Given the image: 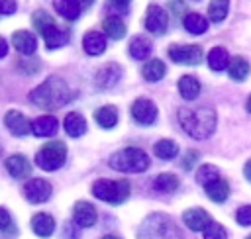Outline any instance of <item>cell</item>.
<instances>
[{"instance_id":"cell-36","label":"cell","mask_w":251,"mask_h":239,"mask_svg":"<svg viewBox=\"0 0 251 239\" xmlns=\"http://www.w3.org/2000/svg\"><path fill=\"white\" fill-rule=\"evenodd\" d=\"M204 239H227V233H226V229H224L220 223L212 221V223L204 229Z\"/></svg>"},{"instance_id":"cell-32","label":"cell","mask_w":251,"mask_h":239,"mask_svg":"<svg viewBox=\"0 0 251 239\" xmlns=\"http://www.w3.org/2000/svg\"><path fill=\"white\" fill-rule=\"evenodd\" d=\"M43 39H45V47H47V49H59V47H63V45L67 43L69 33H67L65 29H59V27L55 25L53 29H49V31L43 35Z\"/></svg>"},{"instance_id":"cell-2","label":"cell","mask_w":251,"mask_h":239,"mask_svg":"<svg viewBox=\"0 0 251 239\" xmlns=\"http://www.w3.org/2000/svg\"><path fill=\"white\" fill-rule=\"evenodd\" d=\"M180 127L194 139H206L216 129V112L212 108H180L178 110Z\"/></svg>"},{"instance_id":"cell-15","label":"cell","mask_w":251,"mask_h":239,"mask_svg":"<svg viewBox=\"0 0 251 239\" xmlns=\"http://www.w3.org/2000/svg\"><path fill=\"white\" fill-rule=\"evenodd\" d=\"M82 49L88 55H100V53H104V49H106V35L102 31H96V29L86 31L84 37H82Z\"/></svg>"},{"instance_id":"cell-31","label":"cell","mask_w":251,"mask_h":239,"mask_svg":"<svg viewBox=\"0 0 251 239\" xmlns=\"http://www.w3.org/2000/svg\"><path fill=\"white\" fill-rule=\"evenodd\" d=\"M31 24H33V27H35L41 35H45L49 29L55 27V20H53L47 12H43V10H37V12L31 14Z\"/></svg>"},{"instance_id":"cell-43","label":"cell","mask_w":251,"mask_h":239,"mask_svg":"<svg viewBox=\"0 0 251 239\" xmlns=\"http://www.w3.org/2000/svg\"><path fill=\"white\" fill-rule=\"evenodd\" d=\"M243 174H245V178L251 182V159L245 163V167H243Z\"/></svg>"},{"instance_id":"cell-46","label":"cell","mask_w":251,"mask_h":239,"mask_svg":"<svg viewBox=\"0 0 251 239\" xmlns=\"http://www.w3.org/2000/svg\"><path fill=\"white\" fill-rule=\"evenodd\" d=\"M247 112H251V96L247 98Z\"/></svg>"},{"instance_id":"cell-39","label":"cell","mask_w":251,"mask_h":239,"mask_svg":"<svg viewBox=\"0 0 251 239\" xmlns=\"http://www.w3.org/2000/svg\"><path fill=\"white\" fill-rule=\"evenodd\" d=\"M18 8L16 0H0V16H10Z\"/></svg>"},{"instance_id":"cell-42","label":"cell","mask_w":251,"mask_h":239,"mask_svg":"<svg viewBox=\"0 0 251 239\" xmlns=\"http://www.w3.org/2000/svg\"><path fill=\"white\" fill-rule=\"evenodd\" d=\"M6 55H8V41L0 35V59H2V57H6Z\"/></svg>"},{"instance_id":"cell-23","label":"cell","mask_w":251,"mask_h":239,"mask_svg":"<svg viewBox=\"0 0 251 239\" xmlns=\"http://www.w3.org/2000/svg\"><path fill=\"white\" fill-rule=\"evenodd\" d=\"M178 92L184 100H194L198 94H200V82L196 76H190V74H184L178 78Z\"/></svg>"},{"instance_id":"cell-21","label":"cell","mask_w":251,"mask_h":239,"mask_svg":"<svg viewBox=\"0 0 251 239\" xmlns=\"http://www.w3.org/2000/svg\"><path fill=\"white\" fill-rule=\"evenodd\" d=\"M63 125H65V131H67L71 137H80V135L86 131V121H84V118H82L78 112L67 114Z\"/></svg>"},{"instance_id":"cell-14","label":"cell","mask_w":251,"mask_h":239,"mask_svg":"<svg viewBox=\"0 0 251 239\" xmlns=\"http://www.w3.org/2000/svg\"><path fill=\"white\" fill-rule=\"evenodd\" d=\"M59 129V121L53 116H39L31 121V133L37 137H51Z\"/></svg>"},{"instance_id":"cell-37","label":"cell","mask_w":251,"mask_h":239,"mask_svg":"<svg viewBox=\"0 0 251 239\" xmlns=\"http://www.w3.org/2000/svg\"><path fill=\"white\" fill-rule=\"evenodd\" d=\"M235 219L239 225H251V206H241L235 214Z\"/></svg>"},{"instance_id":"cell-48","label":"cell","mask_w":251,"mask_h":239,"mask_svg":"<svg viewBox=\"0 0 251 239\" xmlns=\"http://www.w3.org/2000/svg\"><path fill=\"white\" fill-rule=\"evenodd\" d=\"M247 239H251V235H249V237H247Z\"/></svg>"},{"instance_id":"cell-47","label":"cell","mask_w":251,"mask_h":239,"mask_svg":"<svg viewBox=\"0 0 251 239\" xmlns=\"http://www.w3.org/2000/svg\"><path fill=\"white\" fill-rule=\"evenodd\" d=\"M102 239H120V237H116V235H106V237H102Z\"/></svg>"},{"instance_id":"cell-6","label":"cell","mask_w":251,"mask_h":239,"mask_svg":"<svg viewBox=\"0 0 251 239\" xmlns=\"http://www.w3.org/2000/svg\"><path fill=\"white\" fill-rule=\"evenodd\" d=\"M169 59L178 65H200L204 59V53L198 45H171L169 47Z\"/></svg>"},{"instance_id":"cell-11","label":"cell","mask_w":251,"mask_h":239,"mask_svg":"<svg viewBox=\"0 0 251 239\" xmlns=\"http://www.w3.org/2000/svg\"><path fill=\"white\" fill-rule=\"evenodd\" d=\"M12 45L16 47V51L18 53H22V55H33L35 53V49H37V39H35V35L31 33V31H27V29H18V31H14L12 33Z\"/></svg>"},{"instance_id":"cell-17","label":"cell","mask_w":251,"mask_h":239,"mask_svg":"<svg viewBox=\"0 0 251 239\" xmlns=\"http://www.w3.org/2000/svg\"><path fill=\"white\" fill-rule=\"evenodd\" d=\"M6 170L14 178H27L31 174V165L24 155H10L6 159Z\"/></svg>"},{"instance_id":"cell-25","label":"cell","mask_w":251,"mask_h":239,"mask_svg":"<svg viewBox=\"0 0 251 239\" xmlns=\"http://www.w3.org/2000/svg\"><path fill=\"white\" fill-rule=\"evenodd\" d=\"M102 27H104V31H106V35L110 37V39H122L124 35H126V24L122 22V18H118V16H108V18H104V22H102Z\"/></svg>"},{"instance_id":"cell-34","label":"cell","mask_w":251,"mask_h":239,"mask_svg":"<svg viewBox=\"0 0 251 239\" xmlns=\"http://www.w3.org/2000/svg\"><path fill=\"white\" fill-rule=\"evenodd\" d=\"M227 8H229V0H212L208 6V16L214 24H220L226 20L227 16Z\"/></svg>"},{"instance_id":"cell-3","label":"cell","mask_w":251,"mask_h":239,"mask_svg":"<svg viewBox=\"0 0 251 239\" xmlns=\"http://www.w3.org/2000/svg\"><path fill=\"white\" fill-rule=\"evenodd\" d=\"M110 167L120 172H143L149 167V157L137 147H126L110 157Z\"/></svg>"},{"instance_id":"cell-7","label":"cell","mask_w":251,"mask_h":239,"mask_svg":"<svg viewBox=\"0 0 251 239\" xmlns=\"http://www.w3.org/2000/svg\"><path fill=\"white\" fill-rule=\"evenodd\" d=\"M24 196L31 204H41L47 202L51 196V184L43 178H31L24 184Z\"/></svg>"},{"instance_id":"cell-22","label":"cell","mask_w":251,"mask_h":239,"mask_svg":"<svg viewBox=\"0 0 251 239\" xmlns=\"http://www.w3.org/2000/svg\"><path fill=\"white\" fill-rule=\"evenodd\" d=\"M165 72H167V67H165V63H163L161 59H151V61H147V63L143 65V69H141L143 78L149 80V82L161 80V78L165 76Z\"/></svg>"},{"instance_id":"cell-30","label":"cell","mask_w":251,"mask_h":239,"mask_svg":"<svg viewBox=\"0 0 251 239\" xmlns=\"http://www.w3.org/2000/svg\"><path fill=\"white\" fill-rule=\"evenodd\" d=\"M153 188L157 192H163V194H169V192H175L178 188V178L171 172H163L159 174L155 180H153Z\"/></svg>"},{"instance_id":"cell-27","label":"cell","mask_w":251,"mask_h":239,"mask_svg":"<svg viewBox=\"0 0 251 239\" xmlns=\"http://www.w3.org/2000/svg\"><path fill=\"white\" fill-rule=\"evenodd\" d=\"M229 65V55L224 47H212L208 53V67L212 71H224Z\"/></svg>"},{"instance_id":"cell-16","label":"cell","mask_w":251,"mask_h":239,"mask_svg":"<svg viewBox=\"0 0 251 239\" xmlns=\"http://www.w3.org/2000/svg\"><path fill=\"white\" fill-rule=\"evenodd\" d=\"M120 76H122L120 65L108 63V65H104V67L98 71V74H96V84H98V88H112V86L120 80Z\"/></svg>"},{"instance_id":"cell-35","label":"cell","mask_w":251,"mask_h":239,"mask_svg":"<svg viewBox=\"0 0 251 239\" xmlns=\"http://www.w3.org/2000/svg\"><path fill=\"white\" fill-rule=\"evenodd\" d=\"M220 178V170L214 167V165H202L198 170H196V180L202 184V186H208L210 182L218 180Z\"/></svg>"},{"instance_id":"cell-13","label":"cell","mask_w":251,"mask_h":239,"mask_svg":"<svg viewBox=\"0 0 251 239\" xmlns=\"http://www.w3.org/2000/svg\"><path fill=\"white\" fill-rule=\"evenodd\" d=\"M73 219L80 227H92L96 223V210L90 202H76L73 208Z\"/></svg>"},{"instance_id":"cell-41","label":"cell","mask_w":251,"mask_h":239,"mask_svg":"<svg viewBox=\"0 0 251 239\" xmlns=\"http://www.w3.org/2000/svg\"><path fill=\"white\" fill-rule=\"evenodd\" d=\"M12 225V217H10V214H8V210H4V208H0V231H4V229H8Z\"/></svg>"},{"instance_id":"cell-19","label":"cell","mask_w":251,"mask_h":239,"mask_svg":"<svg viewBox=\"0 0 251 239\" xmlns=\"http://www.w3.org/2000/svg\"><path fill=\"white\" fill-rule=\"evenodd\" d=\"M53 8L57 10L59 16H63L69 22L76 20L82 12V6L78 4V0H53Z\"/></svg>"},{"instance_id":"cell-18","label":"cell","mask_w":251,"mask_h":239,"mask_svg":"<svg viewBox=\"0 0 251 239\" xmlns=\"http://www.w3.org/2000/svg\"><path fill=\"white\" fill-rule=\"evenodd\" d=\"M31 229H33V233L37 237H43V239L45 237H51V233L55 231V219L49 214L39 212V214H35L31 217Z\"/></svg>"},{"instance_id":"cell-10","label":"cell","mask_w":251,"mask_h":239,"mask_svg":"<svg viewBox=\"0 0 251 239\" xmlns=\"http://www.w3.org/2000/svg\"><path fill=\"white\" fill-rule=\"evenodd\" d=\"M4 125H6V127L10 129V133L16 135V137H24V135H27V133L31 131V121H29L22 112H18V110L6 112V116H4Z\"/></svg>"},{"instance_id":"cell-28","label":"cell","mask_w":251,"mask_h":239,"mask_svg":"<svg viewBox=\"0 0 251 239\" xmlns=\"http://www.w3.org/2000/svg\"><path fill=\"white\" fill-rule=\"evenodd\" d=\"M129 55L133 59H147L151 55V41L143 35H135L129 43Z\"/></svg>"},{"instance_id":"cell-29","label":"cell","mask_w":251,"mask_h":239,"mask_svg":"<svg viewBox=\"0 0 251 239\" xmlns=\"http://www.w3.org/2000/svg\"><path fill=\"white\" fill-rule=\"evenodd\" d=\"M182 24H184V29L188 33H194V35H200L208 29V20L200 14H186Z\"/></svg>"},{"instance_id":"cell-1","label":"cell","mask_w":251,"mask_h":239,"mask_svg":"<svg viewBox=\"0 0 251 239\" xmlns=\"http://www.w3.org/2000/svg\"><path fill=\"white\" fill-rule=\"evenodd\" d=\"M73 92L69 84L61 76H49L45 78L37 88L29 92V102L43 110H57L63 108L67 102H71Z\"/></svg>"},{"instance_id":"cell-33","label":"cell","mask_w":251,"mask_h":239,"mask_svg":"<svg viewBox=\"0 0 251 239\" xmlns=\"http://www.w3.org/2000/svg\"><path fill=\"white\" fill-rule=\"evenodd\" d=\"M153 151H155V155H157L159 159L169 161V159L176 157L178 145H176L175 141H171V139H161V141H157V143L153 145Z\"/></svg>"},{"instance_id":"cell-40","label":"cell","mask_w":251,"mask_h":239,"mask_svg":"<svg viewBox=\"0 0 251 239\" xmlns=\"http://www.w3.org/2000/svg\"><path fill=\"white\" fill-rule=\"evenodd\" d=\"M167 6L171 8V12H173L175 16H180V14L184 12V8H186L182 0H169V2H167Z\"/></svg>"},{"instance_id":"cell-26","label":"cell","mask_w":251,"mask_h":239,"mask_svg":"<svg viewBox=\"0 0 251 239\" xmlns=\"http://www.w3.org/2000/svg\"><path fill=\"white\" fill-rule=\"evenodd\" d=\"M249 71H251V67H249V63H247L243 57H235V59H231L229 65H227V74H229V78H231V80H237V82L245 80L247 74H249Z\"/></svg>"},{"instance_id":"cell-5","label":"cell","mask_w":251,"mask_h":239,"mask_svg":"<svg viewBox=\"0 0 251 239\" xmlns=\"http://www.w3.org/2000/svg\"><path fill=\"white\" fill-rule=\"evenodd\" d=\"M67 159V145L63 141H49L35 153V165L43 170H57Z\"/></svg>"},{"instance_id":"cell-44","label":"cell","mask_w":251,"mask_h":239,"mask_svg":"<svg viewBox=\"0 0 251 239\" xmlns=\"http://www.w3.org/2000/svg\"><path fill=\"white\" fill-rule=\"evenodd\" d=\"M78 4H80L82 8H88V6H92V4H94V0H78Z\"/></svg>"},{"instance_id":"cell-38","label":"cell","mask_w":251,"mask_h":239,"mask_svg":"<svg viewBox=\"0 0 251 239\" xmlns=\"http://www.w3.org/2000/svg\"><path fill=\"white\" fill-rule=\"evenodd\" d=\"M196 161H198V151H192V149H190V151H186V153H184V157H182V163H180V165H182V168L190 170V168L196 165Z\"/></svg>"},{"instance_id":"cell-4","label":"cell","mask_w":251,"mask_h":239,"mask_svg":"<svg viewBox=\"0 0 251 239\" xmlns=\"http://www.w3.org/2000/svg\"><path fill=\"white\" fill-rule=\"evenodd\" d=\"M92 194L108 204H122L127 200L129 196V182L127 180H108V178H100L92 184Z\"/></svg>"},{"instance_id":"cell-12","label":"cell","mask_w":251,"mask_h":239,"mask_svg":"<svg viewBox=\"0 0 251 239\" xmlns=\"http://www.w3.org/2000/svg\"><path fill=\"white\" fill-rule=\"evenodd\" d=\"M182 221H184V225H186L188 229H192V231H204V229L212 223L208 212H204L202 208H190V210H186V212L182 214Z\"/></svg>"},{"instance_id":"cell-45","label":"cell","mask_w":251,"mask_h":239,"mask_svg":"<svg viewBox=\"0 0 251 239\" xmlns=\"http://www.w3.org/2000/svg\"><path fill=\"white\" fill-rule=\"evenodd\" d=\"M108 2H112L114 6H126L129 0H108Z\"/></svg>"},{"instance_id":"cell-24","label":"cell","mask_w":251,"mask_h":239,"mask_svg":"<svg viewBox=\"0 0 251 239\" xmlns=\"http://www.w3.org/2000/svg\"><path fill=\"white\" fill-rule=\"evenodd\" d=\"M94 120L100 127L104 129H112L118 123V110L116 106H102L94 112Z\"/></svg>"},{"instance_id":"cell-9","label":"cell","mask_w":251,"mask_h":239,"mask_svg":"<svg viewBox=\"0 0 251 239\" xmlns=\"http://www.w3.org/2000/svg\"><path fill=\"white\" fill-rule=\"evenodd\" d=\"M167 25H169L167 12L161 6L151 4L147 8V14H145V27H147V31H151L155 35H161V33L167 31Z\"/></svg>"},{"instance_id":"cell-20","label":"cell","mask_w":251,"mask_h":239,"mask_svg":"<svg viewBox=\"0 0 251 239\" xmlns=\"http://www.w3.org/2000/svg\"><path fill=\"white\" fill-rule=\"evenodd\" d=\"M204 190H206L208 198H210L212 202H216V204L226 202L227 196H229V184H227L224 178H218V180L210 182L208 186H204Z\"/></svg>"},{"instance_id":"cell-8","label":"cell","mask_w":251,"mask_h":239,"mask_svg":"<svg viewBox=\"0 0 251 239\" xmlns=\"http://www.w3.org/2000/svg\"><path fill=\"white\" fill-rule=\"evenodd\" d=\"M131 116L141 125H151L157 120V106L149 98H137L131 104Z\"/></svg>"}]
</instances>
